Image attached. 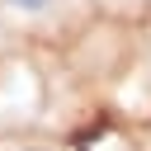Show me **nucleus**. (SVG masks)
<instances>
[{
  "label": "nucleus",
  "instance_id": "obj_1",
  "mask_svg": "<svg viewBox=\"0 0 151 151\" xmlns=\"http://www.w3.org/2000/svg\"><path fill=\"white\" fill-rule=\"evenodd\" d=\"M0 5H5L9 14H19V19H42L57 0H0Z\"/></svg>",
  "mask_w": 151,
  "mask_h": 151
}]
</instances>
